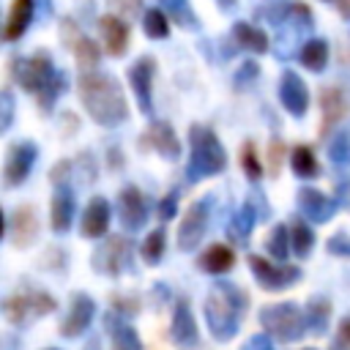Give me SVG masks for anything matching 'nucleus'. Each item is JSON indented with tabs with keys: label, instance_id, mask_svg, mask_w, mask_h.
I'll list each match as a JSON object with an SVG mask.
<instances>
[{
	"label": "nucleus",
	"instance_id": "39",
	"mask_svg": "<svg viewBox=\"0 0 350 350\" xmlns=\"http://www.w3.org/2000/svg\"><path fill=\"white\" fill-rule=\"evenodd\" d=\"M325 252L334 257H350V235L347 232H336L325 241Z\"/></svg>",
	"mask_w": 350,
	"mask_h": 350
},
{
	"label": "nucleus",
	"instance_id": "28",
	"mask_svg": "<svg viewBox=\"0 0 350 350\" xmlns=\"http://www.w3.org/2000/svg\"><path fill=\"white\" fill-rule=\"evenodd\" d=\"M232 36H235V41H238L243 49H249V52H265V49H268V36H265L262 30L246 25V22H235V25H232Z\"/></svg>",
	"mask_w": 350,
	"mask_h": 350
},
{
	"label": "nucleus",
	"instance_id": "20",
	"mask_svg": "<svg viewBox=\"0 0 350 350\" xmlns=\"http://www.w3.org/2000/svg\"><path fill=\"white\" fill-rule=\"evenodd\" d=\"M153 68L156 63L150 57H139L131 68H129V82L134 88L137 104L142 112H150V82H153Z\"/></svg>",
	"mask_w": 350,
	"mask_h": 350
},
{
	"label": "nucleus",
	"instance_id": "6",
	"mask_svg": "<svg viewBox=\"0 0 350 350\" xmlns=\"http://www.w3.org/2000/svg\"><path fill=\"white\" fill-rule=\"evenodd\" d=\"M131 260H134V246L129 238L123 235H109L104 238L96 252H93V268L98 273H107V276H120L131 268Z\"/></svg>",
	"mask_w": 350,
	"mask_h": 350
},
{
	"label": "nucleus",
	"instance_id": "5",
	"mask_svg": "<svg viewBox=\"0 0 350 350\" xmlns=\"http://www.w3.org/2000/svg\"><path fill=\"white\" fill-rule=\"evenodd\" d=\"M55 309H57L55 298L49 293H44V290H33V287L8 295L5 304H3V314H5V320L11 325H25L30 317L52 314Z\"/></svg>",
	"mask_w": 350,
	"mask_h": 350
},
{
	"label": "nucleus",
	"instance_id": "35",
	"mask_svg": "<svg viewBox=\"0 0 350 350\" xmlns=\"http://www.w3.org/2000/svg\"><path fill=\"white\" fill-rule=\"evenodd\" d=\"M142 27L148 33V38H167L170 33V25H167V16L159 11V8H150L145 11V19H142Z\"/></svg>",
	"mask_w": 350,
	"mask_h": 350
},
{
	"label": "nucleus",
	"instance_id": "12",
	"mask_svg": "<svg viewBox=\"0 0 350 350\" xmlns=\"http://www.w3.org/2000/svg\"><path fill=\"white\" fill-rule=\"evenodd\" d=\"M118 216H120L123 230H129V232H137V230L145 227V221H148V205H145V197H142V191L137 186H123L120 189Z\"/></svg>",
	"mask_w": 350,
	"mask_h": 350
},
{
	"label": "nucleus",
	"instance_id": "29",
	"mask_svg": "<svg viewBox=\"0 0 350 350\" xmlns=\"http://www.w3.org/2000/svg\"><path fill=\"white\" fill-rule=\"evenodd\" d=\"M301 63L309 68V71H323L325 63H328V44L320 41V38H312L301 46Z\"/></svg>",
	"mask_w": 350,
	"mask_h": 350
},
{
	"label": "nucleus",
	"instance_id": "48",
	"mask_svg": "<svg viewBox=\"0 0 350 350\" xmlns=\"http://www.w3.org/2000/svg\"><path fill=\"white\" fill-rule=\"evenodd\" d=\"M11 118H14V98H11V93L5 90V93H3V131L11 126Z\"/></svg>",
	"mask_w": 350,
	"mask_h": 350
},
{
	"label": "nucleus",
	"instance_id": "3",
	"mask_svg": "<svg viewBox=\"0 0 350 350\" xmlns=\"http://www.w3.org/2000/svg\"><path fill=\"white\" fill-rule=\"evenodd\" d=\"M189 145H191V159L186 167L189 180H202L208 175H219L227 167V153L219 142V137L208 126H191L189 129Z\"/></svg>",
	"mask_w": 350,
	"mask_h": 350
},
{
	"label": "nucleus",
	"instance_id": "13",
	"mask_svg": "<svg viewBox=\"0 0 350 350\" xmlns=\"http://www.w3.org/2000/svg\"><path fill=\"white\" fill-rule=\"evenodd\" d=\"M36 232H38V216H36V208L33 205H19L11 211L8 216V227H5V235L14 246H30L36 241Z\"/></svg>",
	"mask_w": 350,
	"mask_h": 350
},
{
	"label": "nucleus",
	"instance_id": "51",
	"mask_svg": "<svg viewBox=\"0 0 350 350\" xmlns=\"http://www.w3.org/2000/svg\"><path fill=\"white\" fill-rule=\"evenodd\" d=\"M139 3H142V0H115V5H118V8H123V11H137V8H139Z\"/></svg>",
	"mask_w": 350,
	"mask_h": 350
},
{
	"label": "nucleus",
	"instance_id": "44",
	"mask_svg": "<svg viewBox=\"0 0 350 350\" xmlns=\"http://www.w3.org/2000/svg\"><path fill=\"white\" fill-rule=\"evenodd\" d=\"M334 350H350V317H342L336 339H334Z\"/></svg>",
	"mask_w": 350,
	"mask_h": 350
},
{
	"label": "nucleus",
	"instance_id": "34",
	"mask_svg": "<svg viewBox=\"0 0 350 350\" xmlns=\"http://www.w3.org/2000/svg\"><path fill=\"white\" fill-rule=\"evenodd\" d=\"M290 230L284 227V224H276L273 230H271V235H268V252H271V257H276V260H282V262H287V252H290Z\"/></svg>",
	"mask_w": 350,
	"mask_h": 350
},
{
	"label": "nucleus",
	"instance_id": "4",
	"mask_svg": "<svg viewBox=\"0 0 350 350\" xmlns=\"http://www.w3.org/2000/svg\"><path fill=\"white\" fill-rule=\"evenodd\" d=\"M260 325L279 342H295L306 331V314L298 304H271L260 312Z\"/></svg>",
	"mask_w": 350,
	"mask_h": 350
},
{
	"label": "nucleus",
	"instance_id": "1",
	"mask_svg": "<svg viewBox=\"0 0 350 350\" xmlns=\"http://www.w3.org/2000/svg\"><path fill=\"white\" fill-rule=\"evenodd\" d=\"M77 88H79L82 107L98 126H120L126 120L129 107H126V96L115 77L82 71Z\"/></svg>",
	"mask_w": 350,
	"mask_h": 350
},
{
	"label": "nucleus",
	"instance_id": "21",
	"mask_svg": "<svg viewBox=\"0 0 350 350\" xmlns=\"http://www.w3.org/2000/svg\"><path fill=\"white\" fill-rule=\"evenodd\" d=\"M145 145H150L153 150H159L164 159H178V156H180V142H178L172 126L164 123V120H153V123L148 126V131H145Z\"/></svg>",
	"mask_w": 350,
	"mask_h": 350
},
{
	"label": "nucleus",
	"instance_id": "38",
	"mask_svg": "<svg viewBox=\"0 0 350 350\" xmlns=\"http://www.w3.org/2000/svg\"><path fill=\"white\" fill-rule=\"evenodd\" d=\"M328 156L336 164H350V134H336L328 145Z\"/></svg>",
	"mask_w": 350,
	"mask_h": 350
},
{
	"label": "nucleus",
	"instance_id": "30",
	"mask_svg": "<svg viewBox=\"0 0 350 350\" xmlns=\"http://www.w3.org/2000/svg\"><path fill=\"white\" fill-rule=\"evenodd\" d=\"M290 241H293V252H295L298 260L309 257L312 249H314V232H312V227H309L306 221H301V219L293 221V227H290Z\"/></svg>",
	"mask_w": 350,
	"mask_h": 350
},
{
	"label": "nucleus",
	"instance_id": "55",
	"mask_svg": "<svg viewBox=\"0 0 350 350\" xmlns=\"http://www.w3.org/2000/svg\"><path fill=\"white\" fill-rule=\"evenodd\" d=\"M44 350H57V347H44Z\"/></svg>",
	"mask_w": 350,
	"mask_h": 350
},
{
	"label": "nucleus",
	"instance_id": "22",
	"mask_svg": "<svg viewBox=\"0 0 350 350\" xmlns=\"http://www.w3.org/2000/svg\"><path fill=\"white\" fill-rule=\"evenodd\" d=\"M257 219H260V213H257V205L252 202V197L232 213V219H230V224H227V235H230V241L232 243H238V246H243V243H249V235H252V230H254V224H257Z\"/></svg>",
	"mask_w": 350,
	"mask_h": 350
},
{
	"label": "nucleus",
	"instance_id": "8",
	"mask_svg": "<svg viewBox=\"0 0 350 350\" xmlns=\"http://www.w3.org/2000/svg\"><path fill=\"white\" fill-rule=\"evenodd\" d=\"M249 268H252L254 279L260 282V287L262 290H271V293L284 290V287H293L301 279V268L298 265H287V262L284 265H273V262H268L260 254H249Z\"/></svg>",
	"mask_w": 350,
	"mask_h": 350
},
{
	"label": "nucleus",
	"instance_id": "37",
	"mask_svg": "<svg viewBox=\"0 0 350 350\" xmlns=\"http://www.w3.org/2000/svg\"><path fill=\"white\" fill-rule=\"evenodd\" d=\"M241 167L243 172L249 175V180H260L262 178V164L257 159V150H254V142H243V150H241Z\"/></svg>",
	"mask_w": 350,
	"mask_h": 350
},
{
	"label": "nucleus",
	"instance_id": "33",
	"mask_svg": "<svg viewBox=\"0 0 350 350\" xmlns=\"http://www.w3.org/2000/svg\"><path fill=\"white\" fill-rule=\"evenodd\" d=\"M164 238H167V232L159 227V230L148 232V238L142 241L139 254H142V260H145L148 265H159V260H161V254H164Z\"/></svg>",
	"mask_w": 350,
	"mask_h": 350
},
{
	"label": "nucleus",
	"instance_id": "11",
	"mask_svg": "<svg viewBox=\"0 0 350 350\" xmlns=\"http://www.w3.org/2000/svg\"><path fill=\"white\" fill-rule=\"evenodd\" d=\"M96 314V301L88 293H74L71 295V306L68 314L60 323V336L63 339H77L79 334H85L90 328V320Z\"/></svg>",
	"mask_w": 350,
	"mask_h": 350
},
{
	"label": "nucleus",
	"instance_id": "32",
	"mask_svg": "<svg viewBox=\"0 0 350 350\" xmlns=\"http://www.w3.org/2000/svg\"><path fill=\"white\" fill-rule=\"evenodd\" d=\"M74 55H77V63H79L82 71H93V68L98 66V60H101L96 41H90V38H85V36L74 38Z\"/></svg>",
	"mask_w": 350,
	"mask_h": 350
},
{
	"label": "nucleus",
	"instance_id": "40",
	"mask_svg": "<svg viewBox=\"0 0 350 350\" xmlns=\"http://www.w3.org/2000/svg\"><path fill=\"white\" fill-rule=\"evenodd\" d=\"M161 5L175 16V22L180 25H191V11H189V0H161Z\"/></svg>",
	"mask_w": 350,
	"mask_h": 350
},
{
	"label": "nucleus",
	"instance_id": "15",
	"mask_svg": "<svg viewBox=\"0 0 350 350\" xmlns=\"http://www.w3.org/2000/svg\"><path fill=\"white\" fill-rule=\"evenodd\" d=\"M279 101L293 118H304L309 107V90L295 71H284L279 79Z\"/></svg>",
	"mask_w": 350,
	"mask_h": 350
},
{
	"label": "nucleus",
	"instance_id": "50",
	"mask_svg": "<svg viewBox=\"0 0 350 350\" xmlns=\"http://www.w3.org/2000/svg\"><path fill=\"white\" fill-rule=\"evenodd\" d=\"M336 200H339L342 208L350 211V180H342V183L336 186Z\"/></svg>",
	"mask_w": 350,
	"mask_h": 350
},
{
	"label": "nucleus",
	"instance_id": "25",
	"mask_svg": "<svg viewBox=\"0 0 350 350\" xmlns=\"http://www.w3.org/2000/svg\"><path fill=\"white\" fill-rule=\"evenodd\" d=\"M232 262H235V252L230 249V246H224V243H213V246H208L202 254H200V260H197V265L205 271V273H227L230 268H232Z\"/></svg>",
	"mask_w": 350,
	"mask_h": 350
},
{
	"label": "nucleus",
	"instance_id": "47",
	"mask_svg": "<svg viewBox=\"0 0 350 350\" xmlns=\"http://www.w3.org/2000/svg\"><path fill=\"white\" fill-rule=\"evenodd\" d=\"M241 350H273V345H271V339L265 334H254V336H249V342Z\"/></svg>",
	"mask_w": 350,
	"mask_h": 350
},
{
	"label": "nucleus",
	"instance_id": "53",
	"mask_svg": "<svg viewBox=\"0 0 350 350\" xmlns=\"http://www.w3.org/2000/svg\"><path fill=\"white\" fill-rule=\"evenodd\" d=\"M82 350H101V345H98V336H90V339H88V345H85Z\"/></svg>",
	"mask_w": 350,
	"mask_h": 350
},
{
	"label": "nucleus",
	"instance_id": "46",
	"mask_svg": "<svg viewBox=\"0 0 350 350\" xmlns=\"http://www.w3.org/2000/svg\"><path fill=\"white\" fill-rule=\"evenodd\" d=\"M71 170H74V161H57V164L49 170V180H52L55 186H60V183L68 178Z\"/></svg>",
	"mask_w": 350,
	"mask_h": 350
},
{
	"label": "nucleus",
	"instance_id": "7",
	"mask_svg": "<svg viewBox=\"0 0 350 350\" xmlns=\"http://www.w3.org/2000/svg\"><path fill=\"white\" fill-rule=\"evenodd\" d=\"M208 219H211V194L186 208V213L178 224V249L180 252L197 249V243L202 241V235L208 230Z\"/></svg>",
	"mask_w": 350,
	"mask_h": 350
},
{
	"label": "nucleus",
	"instance_id": "16",
	"mask_svg": "<svg viewBox=\"0 0 350 350\" xmlns=\"http://www.w3.org/2000/svg\"><path fill=\"white\" fill-rule=\"evenodd\" d=\"M336 208H339V200H334V197H328L317 189H298V211L309 221L323 224L336 213Z\"/></svg>",
	"mask_w": 350,
	"mask_h": 350
},
{
	"label": "nucleus",
	"instance_id": "2",
	"mask_svg": "<svg viewBox=\"0 0 350 350\" xmlns=\"http://www.w3.org/2000/svg\"><path fill=\"white\" fill-rule=\"evenodd\" d=\"M246 306H249V295L241 287H235L232 282H216L205 298V320L213 339L230 342L241 328V317L246 314Z\"/></svg>",
	"mask_w": 350,
	"mask_h": 350
},
{
	"label": "nucleus",
	"instance_id": "36",
	"mask_svg": "<svg viewBox=\"0 0 350 350\" xmlns=\"http://www.w3.org/2000/svg\"><path fill=\"white\" fill-rule=\"evenodd\" d=\"M63 88H66V77L55 71V77H52V79L38 90V107H41L44 112H49V109H52V104H55V98L60 96V90H63Z\"/></svg>",
	"mask_w": 350,
	"mask_h": 350
},
{
	"label": "nucleus",
	"instance_id": "26",
	"mask_svg": "<svg viewBox=\"0 0 350 350\" xmlns=\"http://www.w3.org/2000/svg\"><path fill=\"white\" fill-rule=\"evenodd\" d=\"M30 16H33V0H14V3H11V11H8L5 30H3L5 41H16V38L25 33Z\"/></svg>",
	"mask_w": 350,
	"mask_h": 350
},
{
	"label": "nucleus",
	"instance_id": "27",
	"mask_svg": "<svg viewBox=\"0 0 350 350\" xmlns=\"http://www.w3.org/2000/svg\"><path fill=\"white\" fill-rule=\"evenodd\" d=\"M306 328L314 334V336H323L325 328H328V317H331V301L323 298V295H314L309 304H306Z\"/></svg>",
	"mask_w": 350,
	"mask_h": 350
},
{
	"label": "nucleus",
	"instance_id": "31",
	"mask_svg": "<svg viewBox=\"0 0 350 350\" xmlns=\"http://www.w3.org/2000/svg\"><path fill=\"white\" fill-rule=\"evenodd\" d=\"M290 167H293V172H295L298 178H314V175L320 172V164H317L312 148H306V145H298V148L293 150Z\"/></svg>",
	"mask_w": 350,
	"mask_h": 350
},
{
	"label": "nucleus",
	"instance_id": "17",
	"mask_svg": "<svg viewBox=\"0 0 350 350\" xmlns=\"http://www.w3.org/2000/svg\"><path fill=\"white\" fill-rule=\"evenodd\" d=\"M320 109H323V123H320V137H328V131L350 112V101L342 88L331 85L320 90Z\"/></svg>",
	"mask_w": 350,
	"mask_h": 350
},
{
	"label": "nucleus",
	"instance_id": "24",
	"mask_svg": "<svg viewBox=\"0 0 350 350\" xmlns=\"http://www.w3.org/2000/svg\"><path fill=\"white\" fill-rule=\"evenodd\" d=\"M74 205H77L74 191L60 183L57 191H55V197H52V213H49L55 232H66L71 227V221H74Z\"/></svg>",
	"mask_w": 350,
	"mask_h": 350
},
{
	"label": "nucleus",
	"instance_id": "43",
	"mask_svg": "<svg viewBox=\"0 0 350 350\" xmlns=\"http://www.w3.org/2000/svg\"><path fill=\"white\" fill-rule=\"evenodd\" d=\"M74 164L79 167V178H82V183H93V180H96V164H93V156H90V153H82Z\"/></svg>",
	"mask_w": 350,
	"mask_h": 350
},
{
	"label": "nucleus",
	"instance_id": "56",
	"mask_svg": "<svg viewBox=\"0 0 350 350\" xmlns=\"http://www.w3.org/2000/svg\"><path fill=\"white\" fill-rule=\"evenodd\" d=\"M309 350H312V347H309Z\"/></svg>",
	"mask_w": 350,
	"mask_h": 350
},
{
	"label": "nucleus",
	"instance_id": "23",
	"mask_svg": "<svg viewBox=\"0 0 350 350\" xmlns=\"http://www.w3.org/2000/svg\"><path fill=\"white\" fill-rule=\"evenodd\" d=\"M98 27L104 33L107 52L112 57H120L126 52V44H129V27H126V22L120 16H115V14H107V16L98 19Z\"/></svg>",
	"mask_w": 350,
	"mask_h": 350
},
{
	"label": "nucleus",
	"instance_id": "54",
	"mask_svg": "<svg viewBox=\"0 0 350 350\" xmlns=\"http://www.w3.org/2000/svg\"><path fill=\"white\" fill-rule=\"evenodd\" d=\"M339 3V11L345 14V16H350V0H336Z\"/></svg>",
	"mask_w": 350,
	"mask_h": 350
},
{
	"label": "nucleus",
	"instance_id": "52",
	"mask_svg": "<svg viewBox=\"0 0 350 350\" xmlns=\"http://www.w3.org/2000/svg\"><path fill=\"white\" fill-rule=\"evenodd\" d=\"M107 159H112V167H120V164H123V159H120V150H118V148H112Z\"/></svg>",
	"mask_w": 350,
	"mask_h": 350
},
{
	"label": "nucleus",
	"instance_id": "10",
	"mask_svg": "<svg viewBox=\"0 0 350 350\" xmlns=\"http://www.w3.org/2000/svg\"><path fill=\"white\" fill-rule=\"evenodd\" d=\"M36 156H38V148L30 142V139H22V142H14L8 145L5 150V167H3V180L8 189L19 186L27 180L33 164H36Z\"/></svg>",
	"mask_w": 350,
	"mask_h": 350
},
{
	"label": "nucleus",
	"instance_id": "45",
	"mask_svg": "<svg viewBox=\"0 0 350 350\" xmlns=\"http://www.w3.org/2000/svg\"><path fill=\"white\" fill-rule=\"evenodd\" d=\"M282 156H284V142H282V139H271V145H268V161H271V172H279Z\"/></svg>",
	"mask_w": 350,
	"mask_h": 350
},
{
	"label": "nucleus",
	"instance_id": "41",
	"mask_svg": "<svg viewBox=\"0 0 350 350\" xmlns=\"http://www.w3.org/2000/svg\"><path fill=\"white\" fill-rule=\"evenodd\" d=\"M112 309L123 317H134L139 312V301L134 295H112Z\"/></svg>",
	"mask_w": 350,
	"mask_h": 350
},
{
	"label": "nucleus",
	"instance_id": "9",
	"mask_svg": "<svg viewBox=\"0 0 350 350\" xmlns=\"http://www.w3.org/2000/svg\"><path fill=\"white\" fill-rule=\"evenodd\" d=\"M11 71H14L16 82H19L25 90H30V93H38V90L55 77V68H52V60H49L46 52H36V55L27 57V60L14 57V60H11Z\"/></svg>",
	"mask_w": 350,
	"mask_h": 350
},
{
	"label": "nucleus",
	"instance_id": "42",
	"mask_svg": "<svg viewBox=\"0 0 350 350\" xmlns=\"http://www.w3.org/2000/svg\"><path fill=\"white\" fill-rule=\"evenodd\" d=\"M175 211H178V191L172 189V191H167V194L161 197V202H159V219H161V221H170V219L175 216Z\"/></svg>",
	"mask_w": 350,
	"mask_h": 350
},
{
	"label": "nucleus",
	"instance_id": "14",
	"mask_svg": "<svg viewBox=\"0 0 350 350\" xmlns=\"http://www.w3.org/2000/svg\"><path fill=\"white\" fill-rule=\"evenodd\" d=\"M170 339H172L180 350H191V347L200 342L197 323H194V317H191V309H189V301H186V298H178V301H175L172 323H170Z\"/></svg>",
	"mask_w": 350,
	"mask_h": 350
},
{
	"label": "nucleus",
	"instance_id": "49",
	"mask_svg": "<svg viewBox=\"0 0 350 350\" xmlns=\"http://www.w3.org/2000/svg\"><path fill=\"white\" fill-rule=\"evenodd\" d=\"M254 77H257V66H254V63H243L241 71H238V85H246V82H252Z\"/></svg>",
	"mask_w": 350,
	"mask_h": 350
},
{
	"label": "nucleus",
	"instance_id": "18",
	"mask_svg": "<svg viewBox=\"0 0 350 350\" xmlns=\"http://www.w3.org/2000/svg\"><path fill=\"white\" fill-rule=\"evenodd\" d=\"M109 202L104 197H93L82 213V221H79V232L85 238H104L107 230H109Z\"/></svg>",
	"mask_w": 350,
	"mask_h": 350
},
{
	"label": "nucleus",
	"instance_id": "19",
	"mask_svg": "<svg viewBox=\"0 0 350 350\" xmlns=\"http://www.w3.org/2000/svg\"><path fill=\"white\" fill-rule=\"evenodd\" d=\"M104 328L109 334L112 350H142V342L137 336V331L123 320V314H118L115 309H109L104 314Z\"/></svg>",
	"mask_w": 350,
	"mask_h": 350
}]
</instances>
